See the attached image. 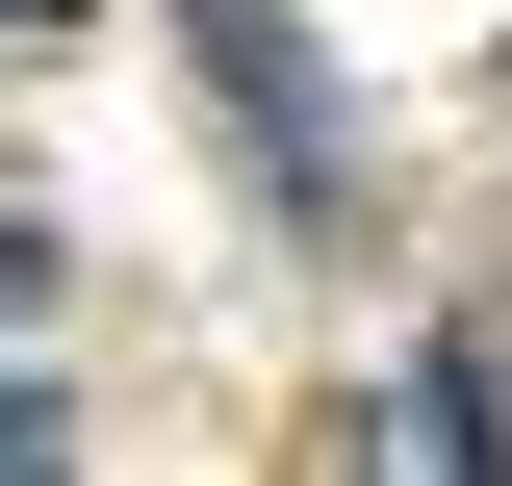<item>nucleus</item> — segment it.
<instances>
[{"mask_svg":"<svg viewBox=\"0 0 512 486\" xmlns=\"http://www.w3.org/2000/svg\"><path fill=\"white\" fill-rule=\"evenodd\" d=\"M180 52H205V103L256 128V180L333 205V103H308V52H282V0H180Z\"/></svg>","mask_w":512,"mask_h":486,"instance_id":"obj_1","label":"nucleus"},{"mask_svg":"<svg viewBox=\"0 0 512 486\" xmlns=\"http://www.w3.org/2000/svg\"><path fill=\"white\" fill-rule=\"evenodd\" d=\"M384 461H512V435H487V359H410V384H384Z\"/></svg>","mask_w":512,"mask_h":486,"instance_id":"obj_2","label":"nucleus"},{"mask_svg":"<svg viewBox=\"0 0 512 486\" xmlns=\"http://www.w3.org/2000/svg\"><path fill=\"white\" fill-rule=\"evenodd\" d=\"M26 307H52V231H26V205H0V333H26Z\"/></svg>","mask_w":512,"mask_h":486,"instance_id":"obj_3","label":"nucleus"},{"mask_svg":"<svg viewBox=\"0 0 512 486\" xmlns=\"http://www.w3.org/2000/svg\"><path fill=\"white\" fill-rule=\"evenodd\" d=\"M52 26H77V0H0V52H52Z\"/></svg>","mask_w":512,"mask_h":486,"instance_id":"obj_4","label":"nucleus"}]
</instances>
